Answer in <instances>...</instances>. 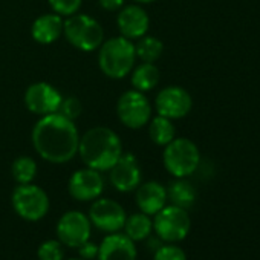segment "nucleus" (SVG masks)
Segmentation results:
<instances>
[{
  "mask_svg": "<svg viewBox=\"0 0 260 260\" xmlns=\"http://www.w3.org/2000/svg\"><path fill=\"white\" fill-rule=\"evenodd\" d=\"M175 125L172 124V119L158 115L152 119V124L149 127V134L152 141L156 146H167L175 140Z\"/></svg>",
  "mask_w": 260,
  "mask_h": 260,
  "instance_id": "22",
  "label": "nucleus"
},
{
  "mask_svg": "<svg viewBox=\"0 0 260 260\" xmlns=\"http://www.w3.org/2000/svg\"><path fill=\"white\" fill-rule=\"evenodd\" d=\"M89 220L104 233H116L127 219L125 210L112 199H95L89 210Z\"/></svg>",
  "mask_w": 260,
  "mask_h": 260,
  "instance_id": "10",
  "label": "nucleus"
},
{
  "mask_svg": "<svg viewBox=\"0 0 260 260\" xmlns=\"http://www.w3.org/2000/svg\"><path fill=\"white\" fill-rule=\"evenodd\" d=\"M49 5L55 11V14L69 17L80 10L81 0H49Z\"/></svg>",
  "mask_w": 260,
  "mask_h": 260,
  "instance_id": "27",
  "label": "nucleus"
},
{
  "mask_svg": "<svg viewBox=\"0 0 260 260\" xmlns=\"http://www.w3.org/2000/svg\"><path fill=\"white\" fill-rule=\"evenodd\" d=\"M159 83V69L153 63L140 64L132 74V84L137 90H152Z\"/></svg>",
  "mask_w": 260,
  "mask_h": 260,
  "instance_id": "21",
  "label": "nucleus"
},
{
  "mask_svg": "<svg viewBox=\"0 0 260 260\" xmlns=\"http://www.w3.org/2000/svg\"><path fill=\"white\" fill-rule=\"evenodd\" d=\"M81 109H83V107H81V103H80L78 98H75V96H68V98H63V100H61V104H60V107H58V113L63 115L64 118L74 121L75 118L80 116Z\"/></svg>",
  "mask_w": 260,
  "mask_h": 260,
  "instance_id": "28",
  "label": "nucleus"
},
{
  "mask_svg": "<svg viewBox=\"0 0 260 260\" xmlns=\"http://www.w3.org/2000/svg\"><path fill=\"white\" fill-rule=\"evenodd\" d=\"M32 144L45 161L64 164L78 152V130L74 121L57 112L49 113L36 122L32 128Z\"/></svg>",
  "mask_w": 260,
  "mask_h": 260,
  "instance_id": "1",
  "label": "nucleus"
},
{
  "mask_svg": "<svg viewBox=\"0 0 260 260\" xmlns=\"http://www.w3.org/2000/svg\"><path fill=\"white\" fill-rule=\"evenodd\" d=\"M63 32L71 45L80 51H95L103 43L101 25L86 14H72L63 23Z\"/></svg>",
  "mask_w": 260,
  "mask_h": 260,
  "instance_id": "5",
  "label": "nucleus"
},
{
  "mask_svg": "<svg viewBox=\"0 0 260 260\" xmlns=\"http://www.w3.org/2000/svg\"><path fill=\"white\" fill-rule=\"evenodd\" d=\"M193 101L190 93L179 86L164 87L156 96V110L169 119H179L188 115Z\"/></svg>",
  "mask_w": 260,
  "mask_h": 260,
  "instance_id": "12",
  "label": "nucleus"
},
{
  "mask_svg": "<svg viewBox=\"0 0 260 260\" xmlns=\"http://www.w3.org/2000/svg\"><path fill=\"white\" fill-rule=\"evenodd\" d=\"M153 260H187V255L182 248H179L173 243H169V245L159 246L155 251Z\"/></svg>",
  "mask_w": 260,
  "mask_h": 260,
  "instance_id": "26",
  "label": "nucleus"
},
{
  "mask_svg": "<svg viewBox=\"0 0 260 260\" xmlns=\"http://www.w3.org/2000/svg\"><path fill=\"white\" fill-rule=\"evenodd\" d=\"M63 32V20L58 14H45L39 17L31 28L32 39L42 45L54 43Z\"/></svg>",
  "mask_w": 260,
  "mask_h": 260,
  "instance_id": "18",
  "label": "nucleus"
},
{
  "mask_svg": "<svg viewBox=\"0 0 260 260\" xmlns=\"http://www.w3.org/2000/svg\"><path fill=\"white\" fill-rule=\"evenodd\" d=\"M78 152L83 162L93 170L106 172L122 155L119 137L109 127H93L80 138Z\"/></svg>",
  "mask_w": 260,
  "mask_h": 260,
  "instance_id": "2",
  "label": "nucleus"
},
{
  "mask_svg": "<svg viewBox=\"0 0 260 260\" xmlns=\"http://www.w3.org/2000/svg\"><path fill=\"white\" fill-rule=\"evenodd\" d=\"M106 11H116L124 5V0H98Z\"/></svg>",
  "mask_w": 260,
  "mask_h": 260,
  "instance_id": "30",
  "label": "nucleus"
},
{
  "mask_svg": "<svg viewBox=\"0 0 260 260\" xmlns=\"http://www.w3.org/2000/svg\"><path fill=\"white\" fill-rule=\"evenodd\" d=\"M63 96L60 92L48 83H34L26 89L25 104L36 115H49L58 112Z\"/></svg>",
  "mask_w": 260,
  "mask_h": 260,
  "instance_id": "11",
  "label": "nucleus"
},
{
  "mask_svg": "<svg viewBox=\"0 0 260 260\" xmlns=\"http://www.w3.org/2000/svg\"><path fill=\"white\" fill-rule=\"evenodd\" d=\"M137 58L135 45L125 37H113L107 40L101 49L98 63L104 75L109 78H124L134 69Z\"/></svg>",
  "mask_w": 260,
  "mask_h": 260,
  "instance_id": "3",
  "label": "nucleus"
},
{
  "mask_svg": "<svg viewBox=\"0 0 260 260\" xmlns=\"http://www.w3.org/2000/svg\"><path fill=\"white\" fill-rule=\"evenodd\" d=\"M162 51H164L162 42L152 36H143L135 46L137 55L144 63H155L162 55Z\"/></svg>",
  "mask_w": 260,
  "mask_h": 260,
  "instance_id": "23",
  "label": "nucleus"
},
{
  "mask_svg": "<svg viewBox=\"0 0 260 260\" xmlns=\"http://www.w3.org/2000/svg\"><path fill=\"white\" fill-rule=\"evenodd\" d=\"M13 207L22 219L37 222L48 214L49 198L39 185L20 184L13 193Z\"/></svg>",
  "mask_w": 260,
  "mask_h": 260,
  "instance_id": "7",
  "label": "nucleus"
},
{
  "mask_svg": "<svg viewBox=\"0 0 260 260\" xmlns=\"http://www.w3.org/2000/svg\"><path fill=\"white\" fill-rule=\"evenodd\" d=\"M112 185L122 193L134 191L141 184V169L132 153H124L110 169Z\"/></svg>",
  "mask_w": 260,
  "mask_h": 260,
  "instance_id": "13",
  "label": "nucleus"
},
{
  "mask_svg": "<svg viewBox=\"0 0 260 260\" xmlns=\"http://www.w3.org/2000/svg\"><path fill=\"white\" fill-rule=\"evenodd\" d=\"M190 228H191L190 216L187 210L181 207L169 205L155 214L153 230L156 231V236L167 243L184 240L188 236Z\"/></svg>",
  "mask_w": 260,
  "mask_h": 260,
  "instance_id": "6",
  "label": "nucleus"
},
{
  "mask_svg": "<svg viewBox=\"0 0 260 260\" xmlns=\"http://www.w3.org/2000/svg\"><path fill=\"white\" fill-rule=\"evenodd\" d=\"M137 2H140V4H152V2H155V0H137Z\"/></svg>",
  "mask_w": 260,
  "mask_h": 260,
  "instance_id": "31",
  "label": "nucleus"
},
{
  "mask_svg": "<svg viewBox=\"0 0 260 260\" xmlns=\"http://www.w3.org/2000/svg\"><path fill=\"white\" fill-rule=\"evenodd\" d=\"M116 113L121 122L130 128L144 127L152 115L149 100L140 90L124 92L116 103Z\"/></svg>",
  "mask_w": 260,
  "mask_h": 260,
  "instance_id": "8",
  "label": "nucleus"
},
{
  "mask_svg": "<svg viewBox=\"0 0 260 260\" xmlns=\"http://www.w3.org/2000/svg\"><path fill=\"white\" fill-rule=\"evenodd\" d=\"M69 194L81 202L95 201L104 190V181L98 170L83 169L75 172L69 179Z\"/></svg>",
  "mask_w": 260,
  "mask_h": 260,
  "instance_id": "14",
  "label": "nucleus"
},
{
  "mask_svg": "<svg viewBox=\"0 0 260 260\" xmlns=\"http://www.w3.org/2000/svg\"><path fill=\"white\" fill-rule=\"evenodd\" d=\"M118 29L125 39H141L149 31V16L137 5H128L116 17Z\"/></svg>",
  "mask_w": 260,
  "mask_h": 260,
  "instance_id": "16",
  "label": "nucleus"
},
{
  "mask_svg": "<svg viewBox=\"0 0 260 260\" xmlns=\"http://www.w3.org/2000/svg\"><path fill=\"white\" fill-rule=\"evenodd\" d=\"M11 173L19 184H31L37 175V164L29 156H20L13 162Z\"/></svg>",
  "mask_w": 260,
  "mask_h": 260,
  "instance_id": "24",
  "label": "nucleus"
},
{
  "mask_svg": "<svg viewBox=\"0 0 260 260\" xmlns=\"http://www.w3.org/2000/svg\"><path fill=\"white\" fill-rule=\"evenodd\" d=\"M92 223L89 217L81 211H68L64 213L57 223V237L58 240L69 246L78 248L81 243L90 239Z\"/></svg>",
  "mask_w": 260,
  "mask_h": 260,
  "instance_id": "9",
  "label": "nucleus"
},
{
  "mask_svg": "<svg viewBox=\"0 0 260 260\" xmlns=\"http://www.w3.org/2000/svg\"><path fill=\"white\" fill-rule=\"evenodd\" d=\"M98 260H137L135 242L121 233H110L98 246Z\"/></svg>",
  "mask_w": 260,
  "mask_h": 260,
  "instance_id": "15",
  "label": "nucleus"
},
{
  "mask_svg": "<svg viewBox=\"0 0 260 260\" xmlns=\"http://www.w3.org/2000/svg\"><path fill=\"white\" fill-rule=\"evenodd\" d=\"M167 199L172 201V205L187 210L196 201V190L190 182L184 181L182 178H178V181L170 184L167 190Z\"/></svg>",
  "mask_w": 260,
  "mask_h": 260,
  "instance_id": "20",
  "label": "nucleus"
},
{
  "mask_svg": "<svg viewBox=\"0 0 260 260\" xmlns=\"http://www.w3.org/2000/svg\"><path fill=\"white\" fill-rule=\"evenodd\" d=\"M164 166L175 178H187L193 175L201 162V153L198 146L187 138H175L166 146Z\"/></svg>",
  "mask_w": 260,
  "mask_h": 260,
  "instance_id": "4",
  "label": "nucleus"
},
{
  "mask_svg": "<svg viewBox=\"0 0 260 260\" xmlns=\"http://www.w3.org/2000/svg\"><path fill=\"white\" fill-rule=\"evenodd\" d=\"M39 260H63L64 248L60 240H46L39 246Z\"/></svg>",
  "mask_w": 260,
  "mask_h": 260,
  "instance_id": "25",
  "label": "nucleus"
},
{
  "mask_svg": "<svg viewBox=\"0 0 260 260\" xmlns=\"http://www.w3.org/2000/svg\"><path fill=\"white\" fill-rule=\"evenodd\" d=\"M122 228L127 237H130L134 242H140V240H146L150 236L153 230V222L150 220L149 214L141 211V213H135L132 216H128Z\"/></svg>",
  "mask_w": 260,
  "mask_h": 260,
  "instance_id": "19",
  "label": "nucleus"
},
{
  "mask_svg": "<svg viewBox=\"0 0 260 260\" xmlns=\"http://www.w3.org/2000/svg\"><path fill=\"white\" fill-rule=\"evenodd\" d=\"M78 254L81 258L84 260H90V258H95L98 255V245L90 242V240H86L84 243H81L78 246Z\"/></svg>",
  "mask_w": 260,
  "mask_h": 260,
  "instance_id": "29",
  "label": "nucleus"
},
{
  "mask_svg": "<svg viewBox=\"0 0 260 260\" xmlns=\"http://www.w3.org/2000/svg\"><path fill=\"white\" fill-rule=\"evenodd\" d=\"M167 190L159 182L150 181L138 187L137 190V204L140 210L149 216H155L159 210L166 207Z\"/></svg>",
  "mask_w": 260,
  "mask_h": 260,
  "instance_id": "17",
  "label": "nucleus"
},
{
  "mask_svg": "<svg viewBox=\"0 0 260 260\" xmlns=\"http://www.w3.org/2000/svg\"><path fill=\"white\" fill-rule=\"evenodd\" d=\"M69 260H84V258H69Z\"/></svg>",
  "mask_w": 260,
  "mask_h": 260,
  "instance_id": "32",
  "label": "nucleus"
}]
</instances>
